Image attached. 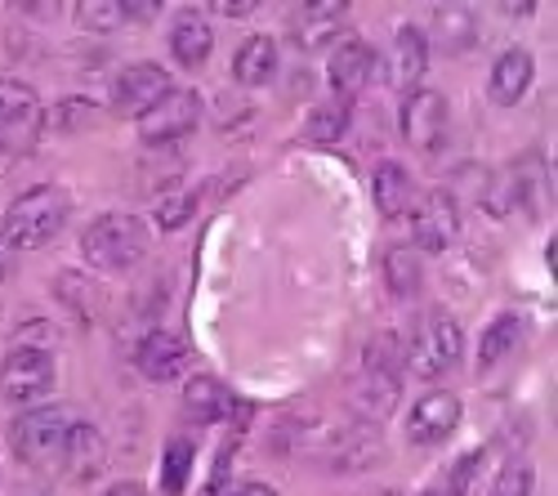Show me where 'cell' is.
I'll return each instance as SVG.
<instances>
[{
  "label": "cell",
  "mask_w": 558,
  "mask_h": 496,
  "mask_svg": "<svg viewBox=\"0 0 558 496\" xmlns=\"http://www.w3.org/2000/svg\"><path fill=\"white\" fill-rule=\"evenodd\" d=\"M398 394H402V353H398V340L393 336H376L366 344L362 372L349 385V402H353V412L366 425H380L398 408Z\"/></svg>",
  "instance_id": "cell-1"
},
{
  "label": "cell",
  "mask_w": 558,
  "mask_h": 496,
  "mask_svg": "<svg viewBox=\"0 0 558 496\" xmlns=\"http://www.w3.org/2000/svg\"><path fill=\"white\" fill-rule=\"evenodd\" d=\"M68 215H72L68 193L54 189V184H40V189H27L23 197L10 202L0 233H5L10 251H40L45 242H54L63 233Z\"/></svg>",
  "instance_id": "cell-2"
},
{
  "label": "cell",
  "mask_w": 558,
  "mask_h": 496,
  "mask_svg": "<svg viewBox=\"0 0 558 496\" xmlns=\"http://www.w3.org/2000/svg\"><path fill=\"white\" fill-rule=\"evenodd\" d=\"M81 251L104 274H125L148 255V229L134 215H99L81 233Z\"/></svg>",
  "instance_id": "cell-3"
},
{
  "label": "cell",
  "mask_w": 558,
  "mask_h": 496,
  "mask_svg": "<svg viewBox=\"0 0 558 496\" xmlns=\"http://www.w3.org/2000/svg\"><path fill=\"white\" fill-rule=\"evenodd\" d=\"M72 425L76 421L63 408L27 412L10 430V452L23 465H32V470H59L63 465V452H68V438H72Z\"/></svg>",
  "instance_id": "cell-4"
},
{
  "label": "cell",
  "mask_w": 558,
  "mask_h": 496,
  "mask_svg": "<svg viewBox=\"0 0 558 496\" xmlns=\"http://www.w3.org/2000/svg\"><path fill=\"white\" fill-rule=\"evenodd\" d=\"M460 353H464V336H460L451 313L434 309V313H425V318L411 327L407 367L421 376V380H438L442 372H451L460 363Z\"/></svg>",
  "instance_id": "cell-5"
},
{
  "label": "cell",
  "mask_w": 558,
  "mask_h": 496,
  "mask_svg": "<svg viewBox=\"0 0 558 496\" xmlns=\"http://www.w3.org/2000/svg\"><path fill=\"white\" fill-rule=\"evenodd\" d=\"M50 389H54V358L32 344L10 349V358L0 363V398H5L10 408H32V402H40Z\"/></svg>",
  "instance_id": "cell-6"
},
{
  "label": "cell",
  "mask_w": 558,
  "mask_h": 496,
  "mask_svg": "<svg viewBox=\"0 0 558 496\" xmlns=\"http://www.w3.org/2000/svg\"><path fill=\"white\" fill-rule=\"evenodd\" d=\"M138 121V140H144L148 148H166V144H179L183 134H193L197 121H202V95L197 89H170V95H161Z\"/></svg>",
  "instance_id": "cell-7"
},
{
  "label": "cell",
  "mask_w": 558,
  "mask_h": 496,
  "mask_svg": "<svg viewBox=\"0 0 558 496\" xmlns=\"http://www.w3.org/2000/svg\"><path fill=\"white\" fill-rule=\"evenodd\" d=\"M349 19H353V0H304L291 14L295 50H304V55L327 50V45H336V36L349 32Z\"/></svg>",
  "instance_id": "cell-8"
},
{
  "label": "cell",
  "mask_w": 558,
  "mask_h": 496,
  "mask_svg": "<svg viewBox=\"0 0 558 496\" xmlns=\"http://www.w3.org/2000/svg\"><path fill=\"white\" fill-rule=\"evenodd\" d=\"M447 125H451V112H447V99L438 89H411L407 104H402V134L415 153H438L447 144Z\"/></svg>",
  "instance_id": "cell-9"
},
{
  "label": "cell",
  "mask_w": 558,
  "mask_h": 496,
  "mask_svg": "<svg viewBox=\"0 0 558 496\" xmlns=\"http://www.w3.org/2000/svg\"><path fill=\"white\" fill-rule=\"evenodd\" d=\"M170 72L161 63H130L112 76V112L117 117H144L161 95H170Z\"/></svg>",
  "instance_id": "cell-10"
},
{
  "label": "cell",
  "mask_w": 558,
  "mask_h": 496,
  "mask_svg": "<svg viewBox=\"0 0 558 496\" xmlns=\"http://www.w3.org/2000/svg\"><path fill=\"white\" fill-rule=\"evenodd\" d=\"M460 425V398L447 394V389H429L421 394V402L411 408L407 416V434L411 443H421V447H434V443H447Z\"/></svg>",
  "instance_id": "cell-11"
},
{
  "label": "cell",
  "mask_w": 558,
  "mask_h": 496,
  "mask_svg": "<svg viewBox=\"0 0 558 496\" xmlns=\"http://www.w3.org/2000/svg\"><path fill=\"white\" fill-rule=\"evenodd\" d=\"M411 233L415 246L425 251H447L460 233V206L451 193H429L421 206H411Z\"/></svg>",
  "instance_id": "cell-12"
},
{
  "label": "cell",
  "mask_w": 558,
  "mask_h": 496,
  "mask_svg": "<svg viewBox=\"0 0 558 496\" xmlns=\"http://www.w3.org/2000/svg\"><path fill=\"white\" fill-rule=\"evenodd\" d=\"M425 68H429V40H425V32L398 27V36L389 45V63H385L389 85L398 89V95H411V89H421Z\"/></svg>",
  "instance_id": "cell-13"
},
{
  "label": "cell",
  "mask_w": 558,
  "mask_h": 496,
  "mask_svg": "<svg viewBox=\"0 0 558 496\" xmlns=\"http://www.w3.org/2000/svg\"><path fill=\"white\" fill-rule=\"evenodd\" d=\"M189 358H193L189 340L174 336V331H153V336H144V344L134 349V363H138V372H144L148 380L183 376V372H189Z\"/></svg>",
  "instance_id": "cell-14"
},
{
  "label": "cell",
  "mask_w": 558,
  "mask_h": 496,
  "mask_svg": "<svg viewBox=\"0 0 558 496\" xmlns=\"http://www.w3.org/2000/svg\"><path fill=\"white\" fill-rule=\"evenodd\" d=\"M371 72H376V50H371L366 40L349 36V40H340V45H336L327 81H331V89H336L340 99H353L357 89L371 81Z\"/></svg>",
  "instance_id": "cell-15"
},
{
  "label": "cell",
  "mask_w": 558,
  "mask_h": 496,
  "mask_svg": "<svg viewBox=\"0 0 558 496\" xmlns=\"http://www.w3.org/2000/svg\"><path fill=\"white\" fill-rule=\"evenodd\" d=\"M210 45H215V32L206 23V14L197 10H183L170 27V55L179 68H202L210 59Z\"/></svg>",
  "instance_id": "cell-16"
},
{
  "label": "cell",
  "mask_w": 558,
  "mask_h": 496,
  "mask_svg": "<svg viewBox=\"0 0 558 496\" xmlns=\"http://www.w3.org/2000/svg\"><path fill=\"white\" fill-rule=\"evenodd\" d=\"M371 197H376V210L385 219H407L415 206V189H411V174L398 161H385L371 179Z\"/></svg>",
  "instance_id": "cell-17"
},
{
  "label": "cell",
  "mask_w": 558,
  "mask_h": 496,
  "mask_svg": "<svg viewBox=\"0 0 558 496\" xmlns=\"http://www.w3.org/2000/svg\"><path fill=\"white\" fill-rule=\"evenodd\" d=\"M532 55L527 50H505L500 59H496V68H492V99L496 104H505V108H514L523 95H527V85H532Z\"/></svg>",
  "instance_id": "cell-18"
},
{
  "label": "cell",
  "mask_w": 558,
  "mask_h": 496,
  "mask_svg": "<svg viewBox=\"0 0 558 496\" xmlns=\"http://www.w3.org/2000/svg\"><path fill=\"white\" fill-rule=\"evenodd\" d=\"M232 412V394L215 380V376H193L189 389H183V416L197 425H215Z\"/></svg>",
  "instance_id": "cell-19"
},
{
  "label": "cell",
  "mask_w": 558,
  "mask_h": 496,
  "mask_svg": "<svg viewBox=\"0 0 558 496\" xmlns=\"http://www.w3.org/2000/svg\"><path fill=\"white\" fill-rule=\"evenodd\" d=\"M232 76L242 85H268L277 76V40L272 36H251L238 59H232Z\"/></svg>",
  "instance_id": "cell-20"
},
{
  "label": "cell",
  "mask_w": 558,
  "mask_h": 496,
  "mask_svg": "<svg viewBox=\"0 0 558 496\" xmlns=\"http://www.w3.org/2000/svg\"><path fill=\"white\" fill-rule=\"evenodd\" d=\"M63 465L72 479H95L104 470V438L95 425H72V438H68V452H63Z\"/></svg>",
  "instance_id": "cell-21"
},
{
  "label": "cell",
  "mask_w": 558,
  "mask_h": 496,
  "mask_svg": "<svg viewBox=\"0 0 558 496\" xmlns=\"http://www.w3.org/2000/svg\"><path fill=\"white\" fill-rule=\"evenodd\" d=\"M54 291H59V300L76 313V318H85V323H95L99 313H104V291H99V282H95V278H85V274H76V268L59 274Z\"/></svg>",
  "instance_id": "cell-22"
},
{
  "label": "cell",
  "mask_w": 558,
  "mask_h": 496,
  "mask_svg": "<svg viewBox=\"0 0 558 496\" xmlns=\"http://www.w3.org/2000/svg\"><path fill=\"white\" fill-rule=\"evenodd\" d=\"M519 340H523V323L514 318V313H500V318L483 331V344H478V367L487 372V367L505 363V358H514Z\"/></svg>",
  "instance_id": "cell-23"
},
{
  "label": "cell",
  "mask_w": 558,
  "mask_h": 496,
  "mask_svg": "<svg viewBox=\"0 0 558 496\" xmlns=\"http://www.w3.org/2000/svg\"><path fill=\"white\" fill-rule=\"evenodd\" d=\"M349 117H353L349 99L336 95L331 104H322V108L308 112V121H304V140H308V144H340V140H344V130H349Z\"/></svg>",
  "instance_id": "cell-24"
},
{
  "label": "cell",
  "mask_w": 558,
  "mask_h": 496,
  "mask_svg": "<svg viewBox=\"0 0 558 496\" xmlns=\"http://www.w3.org/2000/svg\"><path fill=\"white\" fill-rule=\"evenodd\" d=\"M385 282H389L393 295H415V291H421V282H425L421 255H415L411 246H393L385 255Z\"/></svg>",
  "instance_id": "cell-25"
},
{
  "label": "cell",
  "mask_w": 558,
  "mask_h": 496,
  "mask_svg": "<svg viewBox=\"0 0 558 496\" xmlns=\"http://www.w3.org/2000/svg\"><path fill=\"white\" fill-rule=\"evenodd\" d=\"M434 27H438V40H442V50H451V55L470 50V45H474V36H478V23H474L470 14H464L460 5H447V10H438Z\"/></svg>",
  "instance_id": "cell-26"
},
{
  "label": "cell",
  "mask_w": 558,
  "mask_h": 496,
  "mask_svg": "<svg viewBox=\"0 0 558 496\" xmlns=\"http://www.w3.org/2000/svg\"><path fill=\"white\" fill-rule=\"evenodd\" d=\"M121 0H76V27L81 32H95V36H108L121 27Z\"/></svg>",
  "instance_id": "cell-27"
},
{
  "label": "cell",
  "mask_w": 558,
  "mask_h": 496,
  "mask_svg": "<svg viewBox=\"0 0 558 496\" xmlns=\"http://www.w3.org/2000/svg\"><path fill=\"white\" fill-rule=\"evenodd\" d=\"M0 117H40L36 89L10 72H0Z\"/></svg>",
  "instance_id": "cell-28"
},
{
  "label": "cell",
  "mask_w": 558,
  "mask_h": 496,
  "mask_svg": "<svg viewBox=\"0 0 558 496\" xmlns=\"http://www.w3.org/2000/svg\"><path fill=\"white\" fill-rule=\"evenodd\" d=\"M40 125H45V112L40 117H0V157L27 153L40 140Z\"/></svg>",
  "instance_id": "cell-29"
},
{
  "label": "cell",
  "mask_w": 558,
  "mask_h": 496,
  "mask_svg": "<svg viewBox=\"0 0 558 496\" xmlns=\"http://www.w3.org/2000/svg\"><path fill=\"white\" fill-rule=\"evenodd\" d=\"M189 474H193V443L189 438H174L166 447V470H161L166 496H183V487H189Z\"/></svg>",
  "instance_id": "cell-30"
},
{
  "label": "cell",
  "mask_w": 558,
  "mask_h": 496,
  "mask_svg": "<svg viewBox=\"0 0 558 496\" xmlns=\"http://www.w3.org/2000/svg\"><path fill=\"white\" fill-rule=\"evenodd\" d=\"M54 125L59 130H89V125H99V112L89 99H63L54 108Z\"/></svg>",
  "instance_id": "cell-31"
},
{
  "label": "cell",
  "mask_w": 558,
  "mask_h": 496,
  "mask_svg": "<svg viewBox=\"0 0 558 496\" xmlns=\"http://www.w3.org/2000/svg\"><path fill=\"white\" fill-rule=\"evenodd\" d=\"M487 496H532V470H527L523 461H509V465L496 474V483H492Z\"/></svg>",
  "instance_id": "cell-32"
},
{
  "label": "cell",
  "mask_w": 558,
  "mask_h": 496,
  "mask_svg": "<svg viewBox=\"0 0 558 496\" xmlns=\"http://www.w3.org/2000/svg\"><path fill=\"white\" fill-rule=\"evenodd\" d=\"M166 10V0H121V14L134 23H153Z\"/></svg>",
  "instance_id": "cell-33"
},
{
  "label": "cell",
  "mask_w": 558,
  "mask_h": 496,
  "mask_svg": "<svg viewBox=\"0 0 558 496\" xmlns=\"http://www.w3.org/2000/svg\"><path fill=\"white\" fill-rule=\"evenodd\" d=\"M255 5L259 0H206V10L219 19H246V14H255Z\"/></svg>",
  "instance_id": "cell-34"
},
{
  "label": "cell",
  "mask_w": 558,
  "mask_h": 496,
  "mask_svg": "<svg viewBox=\"0 0 558 496\" xmlns=\"http://www.w3.org/2000/svg\"><path fill=\"white\" fill-rule=\"evenodd\" d=\"M189 215H193V197L183 193V197H174V202L161 206V229H179V223L189 219Z\"/></svg>",
  "instance_id": "cell-35"
},
{
  "label": "cell",
  "mask_w": 558,
  "mask_h": 496,
  "mask_svg": "<svg viewBox=\"0 0 558 496\" xmlns=\"http://www.w3.org/2000/svg\"><path fill=\"white\" fill-rule=\"evenodd\" d=\"M10 10L27 14V19H54L59 14V0H10Z\"/></svg>",
  "instance_id": "cell-36"
},
{
  "label": "cell",
  "mask_w": 558,
  "mask_h": 496,
  "mask_svg": "<svg viewBox=\"0 0 558 496\" xmlns=\"http://www.w3.org/2000/svg\"><path fill=\"white\" fill-rule=\"evenodd\" d=\"M500 10L514 14V19H527V14L536 10V0H500Z\"/></svg>",
  "instance_id": "cell-37"
},
{
  "label": "cell",
  "mask_w": 558,
  "mask_h": 496,
  "mask_svg": "<svg viewBox=\"0 0 558 496\" xmlns=\"http://www.w3.org/2000/svg\"><path fill=\"white\" fill-rule=\"evenodd\" d=\"M108 496H148V487H144V483H130V479H125V483H112V487H108Z\"/></svg>",
  "instance_id": "cell-38"
},
{
  "label": "cell",
  "mask_w": 558,
  "mask_h": 496,
  "mask_svg": "<svg viewBox=\"0 0 558 496\" xmlns=\"http://www.w3.org/2000/svg\"><path fill=\"white\" fill-rule=\"evenodd\" d=\"M238 496H277L268 483H246V487H238Z\"/></svg>",
  "instance_id": "cell-39"
}]
</instances>
